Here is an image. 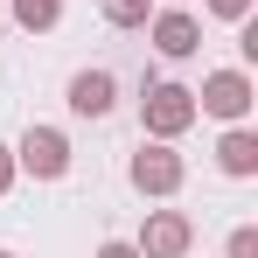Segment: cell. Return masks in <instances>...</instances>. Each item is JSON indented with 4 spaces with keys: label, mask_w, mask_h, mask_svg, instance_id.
<instances>
[{
    "label": "cell",
    "mask_w": 258,
    "mask_h": 258,
    "mask_svg": "<svg viewBox=\"0 0 258 258\" xmlns=\"http://www.w3.org/2000/svg\"><path fill=\"white\" fill-rule=\"evenodd\" d=\"M126 181L147 203H168V196H181V181H188V161L174 154V140H140V154L126 161Z\"/></svg>",
    "instance_id": "obj_1"
},
{
    "label": "cell",
    "mask_w": 258,
    "mask_h": 258,
    "mask_svg": "<svg viewBox=\"0 0 258 258\" xmlns=\"http://www.w3.org/2000/svg\"><path fill=\"white\" fill-rule=\"evenodd\" d=\"M0 35H7V14H0Z\"/></svg>",
    "instance_id": "obj_15"
},
{
    "label": "cell",
    "mask_w": 258,
    "mask_h": 258,
    "mask_svg": "<svg viewBox=\"0 0 258 258\" xmlns=\"http://www.w3.org/2000/svg\"><path fill=\"white\" fill-rule=\"evenodd\" d=\"M147 35H154V49H161L168 63H188V56L203 49V21H196L188 7H154V21H147Z\"/></svg>",
    "instance_id": "obj_6"
},
{
    "label": "cell",
    "mask_w": 258,
    "mask_h": 258,
    "mask_svg": "<svg viewBox=\"0 0 258 258\" xmlns=\"http://www.w3.org/2000/svg\"><path fill=\"white\" fill-rule=\"evenodd\" d=\"M98 258H140V244H133V237H105V244H98Z\"/></svg>",
    "instance_id": "obj_14"
},
{
    "label": "cell",
    "mask_w": 258,
    "mask_h": 258,
    "mask_svg": "<svg viewBox=\"0 0 258 258\" xmlns=\"http://www.w3.org/2000/svg\"><path fill=\"white\" fill-rule=\"evenodd\" d=\"M63 98H70V112H77V119H112V112H119V77H112L105 63H91V70L70 77Z\"/></svg>",
    "instance_id": "obj_7"
},
{
    "label": "cell",
    "mask_w": 258,
    "mask_h": 258,
    "mask_svg": "<svg viewBox=\"0 0 258 258\" xmlns=\"http://www.w3.org/2000/svg\"><path fill=\"white\" fill-rule=\"evenodd\" d=\"M174 7H181V0H174Z\"/></svg>",
    "instance_id": "obj_17"
},
{
    "label": "cell",
    "mask_w": 258,
    "mask_h": 258,
    "mask_svg": "<svg viewBox=\"0 0 258 258\" xmlns=\"http://www.w3.org/2000/svg\"><path fill=\"white\" fill-rule=\"evenodd\" d=\"M203 14H216V21H244L251 0H203Z\"/></svg>",
    "instance_id": "obj_12"
},
{
    "label": "cell",
    "mask_w": 258,
    "mask_h": 258,
    "mask_svg": "<svg viewBox=\"0 0 258 258\" xmlns=\"http://www.w3.org/2000/svg\"><path fill=\"white\" fill-rule=\"evenodd\" d=\"M216 168L230 174V181H251V174H258V133H251V119H244V126H223V140H216Z\"/></svg>",
    "instance_id": "obj_8"
},
{
    "label": "cell",
    "mask_w": 258,
    "mask_h": 258,
    "mask_svg": "<svg viewBox=\"0 0 258 258\" xmlns=\"http://www.w3.org/2000/svg\"><path fill=\"white\" fill-rule=\"evenodd\" d=\"M0 258H14V251H7V244H0Z\"/></svg>",
    "instance_id": "obj_16"
},
{
    "label": "cell",
    "mask_w": 258,
    "mask_h": 258,
    "mask_svg": "<svg viewBox=\"0 0 258 258\" xmlns=\"http://www.w3.org/2000/svg\"><path fill=\"white\" fill-rule=\"evenodd\" d=\"M7 21L28 28V35H49V28L63 21V0H7Z\"/></svg>",
    "instance_id": "obj_9"
},
{
    "label": "cell",
    "mask_w": 258,
    "mask_h": 258,
    "mask_svg": "<svg viewBox=\"0 0 258 258\" xmlns=\"http://www.w3.org/2000/svg\"><path fill=\"white\" fill-rule=\"evenodd\" d=\"M14 181H21V168H14V147H7V140H0V196H7V188H14Z\"/></svg>",
    "instance_id": "obj_13"
},
{
    "label": "cell",
    "mask_w": 258,
    "mask_h": 258,
    "mask_svg": "<svg viewBox=\"0 0 258 258\" xmlns=\"http://www.w3.org/2000/svg\"><path fill=\"white\" fill-rule=\"evenodd\" d=\"M98 14H105L112 28H147V21H154V0H98Z\"/></svg>",
    "instance_id": "obj_10"
},
{
    "label": "cell",
    "mask_w": 258,
    "mask_h": 258,
    "mask_svg": "<svg viewBox=\"0 0 258 258\" xmlns=\"http://www.w3.org/2000/svg\"><path fill=\"white\" fill-rule=\"evenodd\" d=\"M14 168L28 181H63L70 174V133L63 126H28L14 140Z\"/></svg>",
    "instance_id": "obj_4"
},
{
    "label": "cell",
    "mask_w": 258,
    "mask_h": 258,
    "mask_svg": "<svg viewBox=\"0 0 258 258\" xmlns=\"http://www.w3.org/2000/svg\"><path fill=\"white\" fill-rule=\"evenodd\" d=\"M133 244H140V258H188L196 251V223H188V210H147Z\"/></svg>",
    "instance_id": "obj_5"
},
{
    "label": "cell",
    "mask_w": 258,
    "mask_h": 258,
    "mask_svg": "<svg viewBox=\"0 0 258 258\" xmlns=\"http://www.w3.org/2000/svg\"><path fill=\"white\" fill-rule=\"evenodd\" d=\"M196 126V91L188 84H147L140 91V133L147 140H181Z\"/></svg>",
    "instance_id": "obj_3"
},
{
    "label": "cell",
    "mask_w": 258,
    "mask_h": 258,
    "mask_svg": "<svg viewBox=\"0 0 258 258\" xmlns=\"http://www.w3.org/2000/svg\"><path fill=\"white\" fill-rule=\"evenodd\" d=\"M251 105H258L251 70H210L203 91H196V119H223V126H244Z\"/></svg>",
    "instance_id": "obj_2"
},
{
    "label": "cell",
    "mask_w": 258,
    "mask_h": 258,
    "mask_svg": "<svg viewBox=\"0 0 258 258\" xmlns=\"http://www.w3.org/2000/svg\"><path fill=\"white\" fill-rule=\"evenodd\" d=\"M223 258H258V223H237L223 237Z\"/></svg>",
    "instance_id": "obj_11"
}]
</instances>
